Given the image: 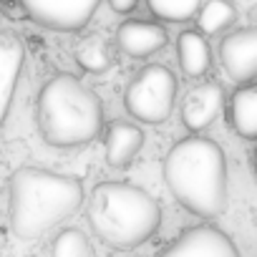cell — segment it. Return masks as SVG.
<instances>
[{"mask_svg": "<svg viewBox=\"0 0 257 257\" xmlns=\"http://www.w3.org/2000/svg\"><path fill=\"white\" fill-rule=\"evenodd\" d=\"M219 63L234 83H252L257 73V31L237 28L219 43Z\"/></svg>", "mask_w": 257, "mask_h": 257, "instance_id": "8", "label": "cell"}, {"mask_svg": "<svg viewBox=\"0 0 257 257\" xmlns=\"http://www.w3.org/2000/svg\"><path fill=\"white\" fill-rule=\"evenodd\" d=\"M83 184L76 177L41 167H21L8 179V219L18 239H36L83 207Z\"/></svg>", "mask_w": 257, "mask_h": 257, "instance_id": "1", "label": "cell"}, {"mask_svg": "<svg viewBox=\"0 0 257 257\" xmlns=\"http://www.w3.org/2000/svg\"><path fill=\"white\" fill-rule=\"evenodd\" d=\"M86 219L106 247L134 249L157 234L162 209L142 187L126 182H101L88 197Z\"/></svg>", "mask_w": 257, "mask_h": 257, "instance_id": "3", "label": "cell"}, {"mask_svg": "<svg viewBox=\"0 0 257 257\" xmlns=\"http://www.w3.org/2000/svg\"><path fill=\"white\" fill-rule=\"evenodd\" d=\"M144 147V132L137 123L128 121H113L106 128V139H103V152H106V162L116 169L132 164L134 157L142 152Z\"/></svg>", "mask_w": 257, "mask_h": 257, "instance_id": "11", "label": "cell"}, {"mask_svg": "<svg viewBox=\"0 0 257 257\" xmlns=\"http://www.w3.org/2000/svg\"><path fill=\"white\" fill-rule=\"evenodd\" d=\"M229 123L242 139L257 137V86L244 83L229 101Z\"/></svg>", "mask_w": 257, "mask_h": 257, "instance_id": "14", "label": "cell"}, {"mask_svg": "<svg viewBox=\"0 0 257 257\" xmlns=\"http://www.w3.org/2000/svg\"><path fill=\"white\" fill-rule=\"evenodd\" d=\"M36 123L51 147H81L98 137L103 126V106L83 81L71 73H56L38 93Z\"/></svg>", "mask_w": 257, "mask_h": 257, "instance_id": "4", "label": "cell"}, {"mask_svg": "<svg viewBox=\"0 0 257 257\" xmlns=\"http://www.w3.org/2000/svg\"><path fill=\"white\" fill-rule=\"evenodd\" d=\"M177 56H179V68L187 78H199L212 66L209 43L199 31H184L177 38Z\"/></svg>", "mask_w": 257, "mask_h": 257, "instance_id": "13", "label": "cell"}, {"mask_svg": "<svg viewBox=\"0 0 257 257\" xmlns=\"http://www.w3.org/2000/svg\"><path fill=\"white\" fill-rule=\"evenodd\" d=\"M222 106H224L222 86L199 83V86L189 88L187 96L182 98V123L189 128V132L199 134L207 126L214 123V118L222 113Z\"/></svg>", "mask_w": 257, "mask_h": 257, "instance_id": "9", "label": "cell"}, {"mask_svg": "<svg viewBox=\"0 0 257 257\" xmlns=\"http://www.w3.org/2000/svg\"><path fill=\"white\" fill-rule=\"evenodd\" d=\"M159 257H239V249L219 227L199 224L184 229L172 244L159 252Z\"/></svg>", "mask_w": 257, "mask_h": 257, "instance_id": "7", "label": "cell"}, {"mask_svg": "<svg viewBox=\"0 0 257 257\" xmlns=\"http://www.w3.org/2000/svg\"><path fill=\"white\" fill-rule=\"evenodd\" d=\"M199 18H197V26H199V33L202 36H214V33H222L224 28H229L234 21H237V11L229 0H207L202 6V11H197Z\"/></svg>", "mask_w": 257, "mask_h": 257, "instance_id": "16", "label": "cell"}, {"mask_svg": "<svg viewBox=\"0 0 257 257\" xmlns=\"http://www.w3.org/2000/svg\"><path fill=\"white\" fill-rule=\"evenodd\" d=\"M108 3H111L113 13H121V16H126V13H132V11L137 8V3H139V0H108Z\"/></svg>", "mask_w": 257, "mask_h": 257, "instance_id": "19", "label": "cell"}, {"mask_svg": "<svg viewBox=\"0 0 257 257\" xmlns=\"http://www.w3.org/2000/svg\"><path fill=\"white\" fill-rule=\"evenodd\" d=\"M116 46L132 58H147L167 46V31L152 21H126L116 31Z\"/></svg>", "mask_w": 257, "mask_h": 257, "instance_id": "10", "label": "cell"}, {"mask_svg": "<svg viewBox=\"0 0 257 257\" xmlns=\"http://www.w3.org/2000/svg\"><path fill=\"white\" fill-rule=\"evenodd\" d=\"M147 6L152 16H157L159 21L184 23L197 16V11L202 8V0H147Z\"/></svg>", "mask_w": 257, "mask_h": 257, "instance_id": "17", "label": "cell"}, {"mask_svg": "<svg viewBox=\"0 0 257 257\" xmlns=\"http://www.w3.org/2000/svg\"><path fill=\"white\" fill-rule=\"evenodd\" d=\"M23 58H26L23 43L16 36L0 33V126H3L8 116L13 91H16L21 68H23Z\"/></svg>", "mask_w": 257, "mask_h": 257, "instance_id": "12", "label": "cell"}, {"mask_svg": "<svg viewBox=\"0 0 257 257\" xmlns=\"http://www.w3.org/2000/svg\"><path fill=\"white\" fill-rule=\"evenodd\" d=\"M177 101V76L159 63L144 66L126 86L123 106L137 121L164 123Z\"/></svg>", "mask_w": 257, "mask_h": 257, "instance_id": "5", "label": "cell"}, {"mask_svg": "<svg viewBox=\"0 0 257 257\" xmlns=\"http://www.w3.org/2000/svg\"><path fill=\"white\" fill-rule=\"evenodd\" d=\"M73 56L78 61V66L88 73H106L113 63V56H111V46L101 38V36H88L83 38L76 48H73Z\"/></svg>", "mask_w": 257, "mask_h": 257, "instance_id": "15", "label": "cell"}, {"mask_svg": "<svg viewBox=\"0 0 257 257\" xmlns=\"http://www.w3.org/2000/svg\"><path fill=\"white\" fill-rule=\"evenodd\" d=\"M101 0H21L31 21L48 31L76 33L93 18Z\"/></svg>", "mask_w": 257, "mask_h": 257, "instance_id": "6", "label": "cell"}, {"mask_svg": "<svg viewBox=\"0 0 257 257\" xmlns=\"http://www.w3.org/2000/svg\"><path fill=\"white\" fill-rule=\"evenodd\" d=\"M164 182L192 214L214 219L227 207V159L217 142L187 137L164 157Z\"/></svg>", "mask_w": 257, "mask_h": 257, "instance_id": "2", "label": "cell"}, {"mask_svg": "<svg viewBox=\"0 0 257 257\" xmlns=\"http://www.w3.org/2000/svg\"><path fill=\"white\" fill-rule=\"evenodd\" d=\"M51 257H93V247L81 229L68 227L53 239Z\"/></svg>", "mask_w": 257, "mask_h": 257, "instance_id": "18", "label": "cell"}]
</instances>
